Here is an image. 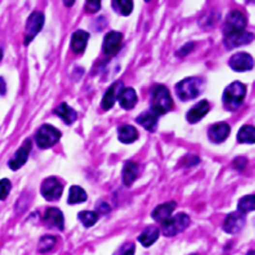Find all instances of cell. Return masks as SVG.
Segmentation results:
<instances>
[{
    "instance_id": "1",
    "label": "cell",
    "mask_w": 255,
    "mask_h": 255,
    "mask_svg": "<svg viewBox=\"0 0 255 255\" xmlns=\"http://www.w3.org/2000/svg\"><path fill=\"white\" fill-rule=\"evenodd\" d=\"M173 106L169 91L163 85H156L151 92V111L158 115H165Z\"/></svg>"
},
{
    "instance_id": "2",
    "label": "cell",
    "mask_w": 255,
    "mask_h": 255,
    "mask_svg": "<svg viewBox=\"0 0 255 255\" xmlns=\"http://www.w3.org/2000/svg\"><path fill=\"white\" fill-rule=\"evenodd\" d=\"M247 95V87L239 81H234L226 87L223 93L224 107L229 111L239 108Z\"/></svg>"
},
{
    "instance_id": "3",
    "label": "cell",
    "mask_w": 255,
    "mask_h": 255,
    "mask_svg": "<svg viewBox=\"0 0 255 255\" xmlns=\"http://www.w3.org/2000/svg\"><path fill=\"white\" fill-rule=\"evenodd\" d=\"M203 81L199 77H188L176 85V92L182 101L195 99L200 93Z\"/></svg>"
},
{
    "instance_id": "4",
    "label": "cell",
    "mask_w": 255,
    "mask_h": 255,
    "mask_svg": "<svg viewBox=\"0 0 255 255\" xmlns=\"http://www.w3.org/2000/svg\"><path fill=\"white\" fill-rule=\"evenodd\" d=\"M191 223V219L184 213H180V214L171 217L168 221H165L162 223V232L165 237H173L176 234H180L183 230L187 229Z\"/></svg>"
},
{
    "instance_id": "5",
    "label": "cell",
    "mask_w": 255,
    "mask_h": 255,
    "mask_svg": "<svg viewBox=\"0 0 255 255\" xmlns=\"http://www.w3.org/2000/svg\"><path fill=\"white\" fill-rule=\"evenodd\" d=\"M245 26H247V19H245V16L240 12H238V10H233L226 16L225 23H224V35L225 36H230V35L245 31Z\"/></svg>"
},
{
    "instance_id": "6",
    "label": "cell",
    "mask_w": 255,
    "mask_h": 255,
    "mask_svg": "<svg viewBox=\"0 0 255 255\" xmlns=\"http://www.w3.org/2000/svg\"><path fill=\"white\" fill-rule=\"evenodd\" d=\"M60 137V131L52 127L51 125H44L39 128L35 138H36V143L40 148H50L56 142H59Z\"/></svg>"
},
{
    "instance_id": "7",
    "label": "cell",
    "mask_w": 255,
    "mask_h": 255,
    "mask_svg": "<svg viewBox=\"0 0 255 255\" xmlns=\"http://www.w3.org/2000/svg\"><path fill=\"white\" fill-rule=\"evenodd\" d=\"M62 191H64V187L60 180L55 177L46 178L41 184V195L49 202L58 200L62 195Z\"/></svg>"
},
{
    "instance_id": "8",
    "label": "cell",
    "mask_w": 255,
    "mask_h": 255,
    "mask_svg": "<svg viewBox=\"0 0 255 255\" xmlns=\"http://www.w3.org/2000/svg\"><path fill=\"white\" fill-rule=\"evenodd\" d=\"M44 25V14L41 12H34L29 16L28 21H26L25 26V39H24V44L28 45L30 41L40 32Z\"/></svg>"
},
{
    "instance_id": "9",
    "label": "cell",
    "mask_w": 255,
    "mask_h": 255,
    "mask_svg": "<svg viewBox=\"0 0 255 255\" xmlns=\"http://www.w3.org/2000/svg\"><path fill=\"white\" fill-rule=\"evenodd\" d=\"M229 66L232 67L234 71L238 73H243V71H249L254 66V60L252 56L247 52H238L230 58Z\"/></svg>"
},
{
    "instance_id": "10",
    "label": "cell",
    "mask_w": 255,
    "mask_h": 255,
    "mask_svg": "<svg viewBox=\"0 0 255 255\" xmlns=\"http://www.w3.org/2000/svg\"><path fill=\"white\" fill-rule=\"evenodd\" d=\"M245 225V217L240 212H233L228 214L223 224V229L229 234L239 233Z\"/></svg>"
},
{
    "instance_id": "11",
    "label": "cell",
    "mask_w": 255,
    "mask_h": 255,
    "mask_svg": "<svg viewBox=\"0 0 255 255\" xmlns=\"http://www.w3.org/2000/svg\"><path fill=\"white\" fill-rule=\"evenodd\" d=\"M122 34L119 31H110L104 39V46L102 50L106 55H115L121 49Z\"/></svg>"
},
{
    "instance_id": "12",
    "label": "cell",
    "mask_w": 255,
    "mask_h": 255,
    "mask_svg": "<svg viewBox=\"0 0 255 255\" xmlns=\"http://www.w3.org/2000/svg\"><path fill=\"white\" fill-rule=\"evenodd\" d=\"M30 151H31V142H30V141H25L24 145L15 152L13 158H10V161H9V167H10L13 171H16V169L21 168V167L25 165L26 161H28Z\"/></svg>"
},
{
    "instance_id": "13",
    "label": "cell",
    "mask_w": 255,
    "mask_h": 255,
    "mask_svg": "<svg viewBox=\"0 0 255 255\" xmlns=\"http://www.w3.org/2000/svg\"><path fill=\"white\" fill-rule=\"evenodd\" d=\"M123 89H125V86H123V82L122 81H117L111 85L110 89L106 91V93L104 95V99H102L101 101L102 108H104V110H110L113 105H115V102L119 100L120 95H121Z\"/></svg>"
},
{
    "instance_id": "14",
    "label": "cell",
    "mask_w": 255,
    "mask_h": 255,
    "mask_svg": "<svg viewBox=\"0 0 255 255\" xmlns=\"http://www.w3.org/2000/svg\"><path fill=\"white\" fill-rule=\"evenodd\" d=\"M230 134V127L229 125H226L224 122L222 123H215L212 127L209 128L208 131V137L209 139L214 143H222L223 141H225L228 138Z\"/></svg>"
},
{
    "instance_id": "15",
    "label": "cell",
    "mask_w": 255,
    "mask_h": 255,
    "mask_svg": "<svg viewBox=\"0 0 255 255\" xmlns=\"http://www.w3.org/2000/svg\"><path fill=\"white\" fill-rule=\"evenodd\" d=\"M44 222L56 229H64V215L58 208H47L44 214Z\"/></svg>"
},
{
    "instance_id": "16",
    "label": "cell",
    "mask_w": 255,
    "mask_h": 255,
    "mask_svg": "<svg viewBox=\"0 0 255 255\" xmlns=\"http://www.w3.org/2000/svg\"><path fill=\"white\" fill-rule=\"evenodd\" d=\"M177 204L176 202L171 200V202H167L165 204H161L157 208H154V210L152 212V218H153L156 222H160V223H165V221H168L171 218L172 213L176 209Z\"/></svg>"
},
{
    "instance_id": "17",
    "label": "cell",
    "mask_w": 255,
    "mask_h": 255,
    "mask_svg": "<svg viewBox=\"0 0 255 255\" xmlns=\"http://www.w3.org/2000/svg\"><path fill=\"white\" fill-rule=\"evenodd\" d=\"M254 39V35L252 32L243 31L239 32V34L230 35V36H225L224 38V44L228 49H234V47H238L244 45V44H249L250 41H253Z\"/></svg>"
},
{
    "instance_id": "18",
    "label": "cell",
    "mask_w": 255,
    "mask_h": 255,
    "mask_svg": "<svg viewBox=\"0 0 255 255\" xmlns=\"http://www.w3.org/2000/svg\"><path fill=\"white\" fill-rule=\"evenodd\" d=\"M209 111V104L208 101L203 100V101H199L195 107H192L191 110L187 113V120L191 123H197L198 121L203 119Z\"/></svg>"
},
{
    "instance_id": "19",
    "label": "cell",
    "mask_w": 255,
    "mask_h": 255,
    "mask_svg": "<svg viewBox=\"0 0 255 255\" xmlns=\"http://www.w3.org/2000/svg\"><path fill=\"white\" fill-rule=\"evenodd\" d=\"M89 38H90L89 32L84 31V30H77V31L74 32L73 38H71V49L74 50V52H77V54L84 52V50L86 49Z\"/></svg>"
},
{
    "instance_id": "20",
    "label": "cell",
    "mask_w": 255,
    "mask_h": 255,
    "mask_svg": "<svg viewBox=\"0 0 255 255\" xmlns=\"http://www.w3.org/2000/svg\"><path fill=\"white\" fill-rule=\"evenodd\" d=\"M120 105H121L122 108H125V110H131V108H134L137 104V93L134 89H123L119 97Z\"/></svg>"
},
{
    "instance_id": "21",
    "label": "cell",
    "mask_w": 255,
    "mask_h": 255,
    "mask_svg": "<svg viewBox=\"0 0 255 255\" xmlns=\"http://www.w3.org/2000/svg\"><path fill=\"white\" fill-rule=\"evenodd\" d=\"M157 121H158V116L152 111H145L136 119V122H138L139 125L150 131V132L156 131Z\"/></svg>"
},
{
    "instance_id": "22",
    "label": "cell",
    "mask_w": 255,
    "mask_h": 255,
    "mask_svg": "<svg viewBox=\"0 0 255 255\" xmlns=\"http://www.w3.org/2000/svg\"><path fill=\"white\" fill-rule=\"evenodd\" d=\"M160 237V229L156 226H147L141 235L138 237V241L142 244L143 247H151L152 244Z\"/></svg>"
},
{
    "instance_id": "23",
    "label": "cell",
    "mask_w": 255,
    "mask_h": 255,
    "mask_svg": "<svg viewBox=\"0 0 255 255\" xmlns=\"http://www.w3.org/2000/svg\"><path fill=\"white\" fill-rule=\"evenodd\" d=\"M137 174H138V165L135 162H132V161L126 163L125 167H123V171H122V180H123V184L127 187L131 186L137 178Z\"/></svg>"
},
{
    "instance_id": "24",
    "label": "cell",
    "mask_w": 255,
    "mask_h": 255,
    "mask_svg": "<svg viewBox=\"0 0 255 255\" xmlns=\"http://www.w3.org/2000/svg\"><path fill=\"white\" fill-rule=\"evenodd\" d=\"M55 113L58 116H60L61 119L64 120L65 123H67V125L74 123V122L76 121V119H77V113H76V111L74 110V108L70 107L66 102H62V104H61L55 110Z\"/></svg>"
},
{
    "instance_id": "25",
    "label": "cell",
    "mask_w": 255,
    "mask_h": 255,
    "mask_svg": "<svg viewBox=\"0 0 255 255\" xmlns=\"http://www.w3.org/2000/svg\"><path fill=\"white\" fill-rule=\"evenodd\" d=\"M138 138V132L134 126L123 125L119 128V139L122 143H132Z\"/></svg>"
},
{
    "instance_id": "26",
    "label": "cell",
    "mask_w": 255,
    "mask_h": 255,
    "mask_svg": "<svg viewBox=\"0 0 255 255\" xmlns=\"http://www.w3.org/2000/svg\"><path fill=\"white\" fill-rule=\"evenodd\" d=\"M87 199L86 192L81 188L80 186H73L70 188L69 192V202L70 204H78V203H84L85 200Z\"/></svg>"
},
{
    "instance_id": "27",
    "label": "cell",
    "mask_w": 255,
    "mask_h": 255,
    "mask_svg": "<svg viewBox=\"0 0 255 255\" xmlns=\"http://www.w3.org/2000/svg\"><path fill=\"white\" fill-rule=\"evenodd\" d=\"M255 130L253 126H243L239 130L238 141L240 143H249L253 145L255 142Z\"/></svg>"
},
{
    "instance_id": "28",
    "label": "cell",
    "mask_w": 255,
    "mask_h": 255,
    "mask_svg": "<svg viewBox=\"0 0 255 255\" xmlns=\"http://www.w3.org/2000/svg\"><path fill=\"white\" fill-rule=\"evenodd\" d=\"M255 208V197L254 195H245V197L241 198L238 203V212H240L241 214H245V213L253 212Z\"/></svg>"
},
{
    "instance_id": "29",
    "label": "cell",
    "mask_w": 255,
    "mask_h": 255,
    "mask_svg": "<svg viewBox=\"0 0 255 255\" xmlns=\"http://www.w3.org/2000/svg\"><path fill=\"white\" fill-rule=\"evenodd\" d=\"M112 8L120 12V14L127 16L134 9V1H131V0H115V1H112Z\"/></svg>"
},
{
    "instance_id": "30",
    "label": "cell",
    "mask_w": 255,
    "mask_h": 255,
    "mask_svg": "<svg viewBox=\"0 0 255 255\" xmlns=\"http://www.w3.org/2000/svg\"><path fill=\"white\" fill-rule=\"evenodd\" d=\"M78 219L85 226H92L99 219V214L92 210H84L78 213Z\"/></svg>"
},
{
    "instance_id": "31",
    "label": "cell",
    "mask_w": 255,
    "mask_h": 255,
    "mask_svg": "<svg viewBox=\"0 0 255 255\" xmlns=\"http://www.w3.org/2000/svg\"><path fill=\"white\" fill-rule=\"evenodd\" d=\"M56 244V238L52 237V235H45L43 238L40 239L38 245V250L40 253H47L55 247Z\"/></svg>"
},
{
    "instance_id": "32",
    "label": "cell",
    "mask_w": 255,
    "mask_h": 255,
    "mask_svg": "<svg viewBox=\"0 0 255 255\" xmlns=\"http://www.w3.org/2000/svg\"><path fill=\"white\" fill-rule=\"evenodd\" d=\"M12 189V183L9 180H0V199H5L9 195V192Z\"/></svg>"
},
{
    "instance_id": "33",
    "label": "cell",
    "mask_w": 255,
    "mask_h": 255,
    "mask_svg": "<svg viewBox=\"0 0 255 255\" xmlns=\"http://www.w3.org/2000/svg\"><path fill=\"white\" fill-rule=\"evenodd\" d=\"M135 254V244L126 243L123 244L119 250L113 255H134Z\"/></svg>"
},
{
    "instance_id": "34",
    "label": "cell",
    "mask_w": 255,
    "mask_h": 255,
    "mask_svg": "<svg viewBox=\"0 0 255 255\" xmlns=\"http://www.w3.org/2000/svg\"><path fill=\"white\" fill-rule=\"evenodd\" d=\"M100 8H101V1H86L85 4V10L89 14H93V13L99 12Z\"/></svg>"
},
{
    "instance_id": "35",
    "label": "cell",
    "mask_w": 255,
    "mask_h": 255,
    "mask_svg": "<svg viewBox=\"0 0 255 255\" xmlns=\"http://www.w3.org/2000/svg\"><path fill=\"white\" fill-rule=\"evenodd\" d=\"M195 49V44L193 43H187L184 46L182 47V49H180L177 51V55L178 56H184V55H188L189 52L192 51V50Z\"/></svg>"
},
{
    "instance_id": "36",
    "label": "cell",
    "mask_w": 255,
    "mask_h": 255,
    "mask_svg": "<svg viewBox=\"0 0 255 255\" xmlns=\"http://www.w3.org/2000/svg\"><path fill=\"white\" fill-rule=\"evenodd\" d=\"M6 92V84L3 77H0V95H5Z\"/></svg>"
},
{
    "instance_id": "37",
    "label": "cell",
    "mask_w": 255,
    "mask_h": 255,
    "mask_svg": "<svg viewBox=\"0 0 255 255\" xmlns=\"http://www.w3.org/2000/svg\"><path fill=\"white\" fill-rule=\"evenodd\" d=\"M74 3H75V1H65V5H67V6H71V5H73Z\"/></svg>"
},
{
    "instance_id": "38",
    "label": "cell",
    "mask_w": 255,
    "mask_h": 255,
    "mask_svg": "<svg viewBox=\"0 0 255 255\" xmlns=\"http://www.w3.org/2000/svg\"><path fill=\"white\" fill-rule=\"evenodd\" d=\"M247 255H255V254H254V250H250V252L248 253Z\"/></svg>"
},
{
    "instance_id": "39",
    "label": "cell",
    "mask_w": 255,
    "mask_h": 255,
    "mask_svg": "<svg viewBox=\"0 0 255 255\" xmlns=\"http://www.w3.org/2000/svg\"><path fill=\"white\" fill-rule=\"evenodd\" d=\"M1 58H3V51L0 50V60H1Z\"/></svg>"
},
{
    "instance_id": "40",
    "label": "cell",
    "mask_w": 255,
    "mask_h": 255,
    "mask_svg": "<svg viewBox=\"0 0 255 255\" xmlns=\"http://www.w3.org/2000/svg\"><path fill=\"white\" fill-rule=\"evenodd\" d=\"M193 255H195V254H193Z\"/></svg>"
}]
</instances>
